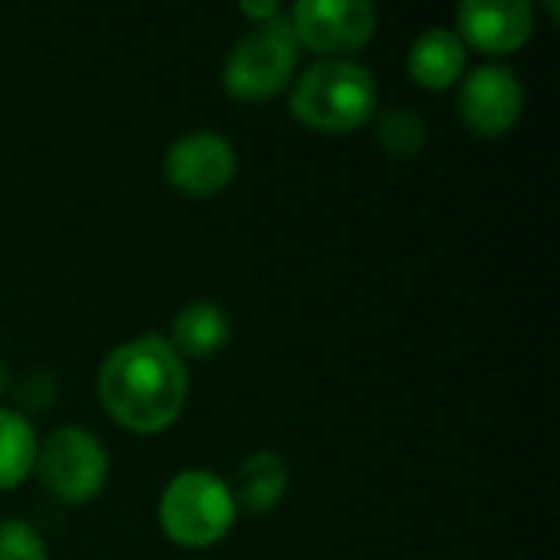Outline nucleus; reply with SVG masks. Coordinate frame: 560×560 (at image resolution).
Here are the masks:
<instances>
[{
	"mask_svg": "<svg viewBox=\"0 0 560 560\" xmlns=\"http://www.w3.org/2000/svg\"><path fill=\"white\" fill-rule=\"evenodd\" d=\"M187 394L190 371L161 335H138L118 345L98 368V400L105 413L141 436L177 423Z\"/></svg>",
	"mask_w": 560,
	"mask_h": 560,
	"instance_id": "f257e3e1",
	"label": "nucleus"
},
{
	"mask_svg": "<svg viewBox=\"0 0 560 560\" xmlns=\"http://www.w3.org/2000/svg\"><path fill=\"white\" fill-rule=\"evenodd\" d=\"M289 112L322 135L354 131L377 115L374 72L354 59H322L295 82Z\"/></svg>",
	"mask_w": 560,
	"mask_h": 560,
	"instance_id": "f03ea898",
	"label": "nucleus"
},
{
	"mask_svg": "<svg viewBox=\"0 0 560 560\" xmlns=\"http://www.w3.org/2000/svg\"><path fill=\"white\" fill-rule=\"evenodd\" d=\"M233 489L210 469H184L161 492L158 525L177 548H213L236 525Z\"/></svg>",
	"mask_w": 560,
	"mask_h": 560,
	"instance_id": "7ed1b4c3",
	"label": "nucleus"
},
{
	"mask_svg": "<svg viewBox=\"0 0 560 560\" xmlns=\"http://www.w3.org/2000/svg\"><path fill=\"white\" fill-rule=\"evenodd\" d=\"M295 62L299 43L289 30V20L279 13L276 20L256 23L236 39L223 62V85L240 102H266L292 82Z\"/></svg>",
	"mask_w": 560,
	"mask_h": 560,
	"instance_id": "20e7f679",
	"label": "nucleus"
},
{
	"mask_svg": "<svg viewBox=\"0 0 560 560\" xmlns=\"http://www.w3.org/2000/svg\"><path fill=\"white\" fill-rule=\"evenodd\" d=\"M36 476L43 489L62 505H89L108 479V453L95 433L62 427L36 450Z\"/></svg>",
	"mask_w": 560,
	"mask_h": 560,
	"instance_id": "39448f33",
	"label": "nucleus"
},
{
	"mask_svg": "<svg viewBox=\"0 0 560 560\" xmlns=\"http://www.w3.org/2000/svg\"><path fill=\"white\" fill-rule=\"evenodd\" d=\"M285 20L299 46L325 59H348L371 43L381 16L364 0H299Z\"/></svg>",
	"mask_w": 560,
	"mask_h": 560,
	"instance_id": "423d86ee",
	"label": "nucleus"
},
{
	"mask_svg": "<svg viewBox=\"0 0 560 560\" xmlns=\"http://www.w3.org/2000/svg\"><path fill=\"white\" fill-rule=\"evenodd\" d=\"M236 177V151L233 144L210 131L180 135L164 154V180L184 197H217Z\"/></svg>",
	"mask_w": 560,
	"mask_h": 560,
	"instance_id": "0eeeda50",
	"label": "nucleus"
},
{
	"mask_svg": "<svg viewBox=\"0 0 560 560\" xmlns=\"http://www.w3.org/2000/svg\"><path fill=\"white\" fill-rule=\"evenodd\" d=\"M525 108V89L505 66H479L459 89V115L476 138L509 135Z\"/></svg>",
	"mask_w": 560,
	"mask_h": 560,
	"instance_id": "6e6552de",
	"label": "nucleus"
},
{
	"mask_svg": "<svg viewBox=\"0 0 560 560\" xmlns=\"http://www.w3.org/2000/svg\"><path fill=\"white\" fill-rule=\"evenodd\" d=\"M459 39L489 56L518 52L535 36V10L525 0H466L456 10Z\"/></svg>",
	"mask_w": 560,
	"mask_h": 560,
	"instance_id": "1a4fd4ad",
	"label": "nucleus"
},
{
	"mask_svg": "<svg viewBox=\"0 0 560 560\" xmlns=\"http://www.w3.org/2000/svg\"><path fill=\"white\" fill-rule=\"evenodd\" d=\"M466 69V43L446 30V26H430L420 33L407 52V72L420 89L443 92L459 82Z\"/></svg>",
	"mask_w": 560,
	"mask_h": 560,
	"instance_id": "9d476101",
	"label": "nucleus"
},
{
	"mask_svg": "<svg viewBox=\"0 0 560 560\" xmlns=\"http://www.w3.org/2000/svg\"><path fill=\"white\" fill-rule=\"evenodd\" d=\"M230 345V318L213 302H190L177 312L171 328V348L180 354V361L194 358H213Z\"/></svg>",
	"mask_w": 560,
	"mask_h": 560,
	"instance_id": "9b49d317",
	"label": "nucleus"
},
{
	"mask_svg": "<svg viewBox=\"0 0 560 560\" xmlns=\"http://www.w3.org/2000/svg\"><path fill=\"white\" fill-rule=\"evenodd\" d=\"M289 489V469L276 453H256L240 466V479H236V509L243 505L253 515L272 512L282 495Z\"/></svg>",
	"mask_w": 560,
	"mask_h": 560,
	"instance_id": "f8f14e48",
	"label": "nucleus"
},
{
	"mask_svg": "<svg viewBox=\"0 0 560 560\" xmlns=\"http://www.w3.org/2000/svg\"><path fill=\"white\" fill-rule=\"evenodd\" d=\"M36 433L16 410L0 407V492L23 486L36 466Z\"/></svg>",
	"mask_w": 560,
	"mask_h": 560,
	"instance_id": "ddd939ff",
	"label": "nucleus"
},
{
	"mask_svg": "<svg viewBox=\"0 0 560 560\" xmlns=\"http://www.w3.org/2000/svg\"><path fill=\"white\" fill-rule=\"evenodd\" d=\"M377 141H381V148L390 158L407 161V158H413L427 144V125L413 112H400V108L397 112H384L377 118Z\"/></svg>",
	"mask_w": 560,
	"mask_h": 560,
	"instance_id": "4468645a",
	"label": "nucleus"
},
{
	"mask_svg": "<svg viewBox=\"0 0 560 560\" xmlns=\"http://www.w3.org/2000/svg\"><path fill=\"white\" fill-rule=\"evenodd\" d=\"M0 560H49L46 541L23 518L0 522Z\"/></svg>",
	"mask_w": 560,
	"mask_h": 560,
	"instance_id": "2eb2a0df",
	"label": "nucleus"
},
{
	"mask_svg": "<svg viewBox=\"0 0 560 560\" xmlns=\"http://www.w3.org/2000/svg\"><path fill=\"white\" fill-rule=\"evenodd\" d=\"M240 13L249 16V20H256V23H269V20L279 16V3H276V0H266V3H243Z\"/></svg>",
	"mask_w": 560,
	"mask_h": 560,
	"instance_id": "dca6fc26",
	"label": "nucleus"
},
{
	"mask_svg": "<svg viewBox=\"0 0 560 560\" xmlns=\"http://www.w3.org/2000/svg\"><path fill=\"white\" fill-rule=\"evenodd\" d=\"M7 387H10V374H7V368H3V361H0V397L7 394Z\"/></svg>",
	"mask_w": 560,
	"mask_h": 560,
	"instance_id": "f3484780",
	"label": "nucleus"
}]
</instances>
